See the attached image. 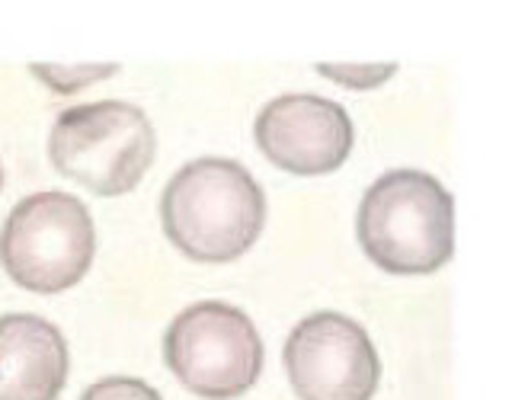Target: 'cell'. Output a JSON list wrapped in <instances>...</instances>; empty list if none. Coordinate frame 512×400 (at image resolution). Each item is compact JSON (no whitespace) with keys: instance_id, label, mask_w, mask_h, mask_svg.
I'll use <instances>...</instances> for the list:
<instances>
[{"instance_id":"obj_7","label":"cell","mask_w":512,"mask_h":400,"mask_svg":"<svg viewBox=\"0 0 512 400\" xmlns=\"http://www.w3.org/2000/svg\"><path fill=\"white\" fill-rule=\"evenodd\" d=\"M253 138L272 167L295 176H320L346 164L356 144V125L336 100L285 93L260 109Z\"/></svg>"},{"instance_id":"obj_9","label":"cell","mask_w":512,"mask_h":400,"mask_svg":"<svg viewBox=\"0 0 512 400\" xmlns=\"http://www.w3.org/2000/svg\"><path fill=\"white\" fill-rule=\"evenodd\" d=\"M45 87H52L58 93H77L90 87L93 80H106L119 71V64H32L29 68Z\"/></svg>"},{"instance_id":"obj_1","label":"cell","mask_w":512,"mask_h":400,"mask_svg":"<svg viewBox=\"0 0 512 400\" xmlns=\"http://www.w3.org/2000/svg\"><path fill=\"white\" fill-rule=\"evenodd\" d=\"M160 221L189 260L231 263L263 234L266 192L237 160L196 157L164 186Z\"/></svg>"},{"instance_id":"obj_4","label":"cell","mask_w":512,"mask_h":400,"mask_svg":"<svg viewBox=\"0 0 512 400\" xmlns=\"http://www.w3.org/2000/svg\"><path fill=\"white\" fill-rule=\"evenodd\" d=\"M96 253L90 208L71 192H32L0 228V266L36 295H58L87 276Z\"/></svg>"},{"instance_id":"obj_10","label":"cell","mask_w":512,"mask_h":400,"mask_svg":"<svg viewBox=\"0 0 512 400\" xmlns=\"http://www.w3.org/2000/svg\"><path fill=\"white\" fill-rule=\"evenodd\" d=\"M80 400H164L148 381L128 378V375H112L103 381H93L90 388L80 394Z\"/></svg>"},{"instance_id":"obj_8","label":"cell","mask_w":512,"mask_h":400,"mask_svg":"<svg viewBox=\"0 0 512 400\" xmlns=\"http://www.w3.org/2000/svg\"><path fill=\"white\" fill-rule=\"evenodd\" d=\"M71 352L61 330L39 314L0 317V400H58Z\"/></svg>"},{"instance_id":"obj_3","label":"cell","mask_w":512,"mask_h":400,"mask_svg":"<svg viewBox=\"0 0 512 400\" xmlns=\"http://www.w3.org/2000/svg\"><path fill=\"white\" fill-rule=\"evenodd\" d=\"M157 135L144 109L103 100L64 109L48 135L52 167L96 196H125L154 164Z\"/></svg>"},{"instance_id":"obj_11","label":"cell","mask_w":512,"mask_h":400,"mask_svg":"<svg viewBox=\"0 0 512 400\" xmlns=\"http://www.w3.org/2000/svg\"><path fill=\"white\" fill-rule=\"evenodd\" d=\"M317 71L324 77L340 80L346 87L368 90L381 84V80H388L394 74V64H381V68H368V64H346V68H340V64H317Z\"/></svg>"},{"instance_id":"obj_12","label":"cell","mask_w":512,"mask_h":400,"mask_svg":"<svg viewBox=\"0 0 512 400\" xmlns=\"http://www.w3.org/2000/svg\"><path fill=\"white\" fill-rule=\"evenodd\" d=\"M0 186H4V170H0Z\"/></svg>"},{"instance_id":"obj_2","label":"cell","mask_w":512,"mask_h":400,"mask_svg":"<svg viewBox=\"0 0 512 400\" xmlns=\"http://www.w3.org/2000/svg\"><path fill=\"white\" fill-rule=\"evenodd\" d=\"M356 234L378 269L391 276H429L455 253V199L426 170H388L365 189Z\"/></svg>"},{"instance_id":"obj_5","label":"cell","mask_w":512,"mask_h":400,"mask_svg":"<svg viewBox=\"0 0 512 400\" xmlns=\"http://www.w3.org/2000/svg\"><path fill=\"white\" fill-rule=\"evenodd\" d=\"M167 368L205 400L247 394L263 372L266 349L253 320L228 301H199L164 333Z\"/></svg>"},{"instance_id":"obj_6","label":"cell","mask_w":512,"mask_h":400,"mask_svg":"<svg viewBox=\"0 0 512 400\" xmlns=\"http://www.w3.org/2000/svg\"><path fill=\"white\" fill-rule=\"evenodd\" d=\"M282 359L301 400H372L381 381L372 336L340 311H317L298 320Z\"/></svg>"}]
</instances>
